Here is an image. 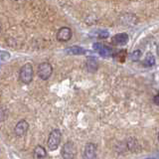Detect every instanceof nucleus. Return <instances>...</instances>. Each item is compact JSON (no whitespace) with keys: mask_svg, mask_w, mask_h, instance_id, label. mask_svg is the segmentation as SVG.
Masks as SVG:
<instances>
[{"mask_svg":"<svg viewBox=\"0 0 159 159\" xmlns=\"http://www.w3.org/2000/svg\"><path fill=\"white\" fill-rule=\"evenodd\" d=\"M33 74H34V70L32 65L30 63L25 64L21 68V70H20L19 73L20 81L23 84H30L33 80Z\"/></svg>","mask_w":159,"mask_h":159,"instance_id":"nucleus-1","label":"nucleus"},{"mask_svg":"<svg viewBox=\"0 0 159 159\" xmlns=\"http://www.w3.org/2000/svg\"><path fill=\"white\" fill-rule=\"evenodd\" d=\"M61 136H62V134L59 129H53V130L50 132L48 141H47V145L50 150H56L59 147L60 143H61Z\"/></svg>","mask_w":159,"mask_h":159,"instance_id":"nucleus-2","label":"nucleus"},{"mask_svg":"<svg viewBox=\"0 0 159 159\" xmlns=\"http://www.w3.org/2000/svg\"><path fill=\"white\" fill-rule=\"evenodd\" d=\"M52 73H53V68H52L50 63L44 62V63H41L38 66L37 74H38L39 78L44 80V81H46V80H48L50 77H51Z\"/></svg>","mask_w":159,"mask_h":159,"instance_id":"nucleus-3","label":"nucleus"},{"mask_svg":"<svg viewBox=\"0 0 159 159\" xmlns=\"http://www.w3.org/2000/svg\"><path fill=\"white\" fill-rule=\"evenodd\" d=\"M93 48L94 51H97L101 56L104 57V58H108L112 56V49H111L108 46H107V45H103L102 43H94L93 45Z\"/></svg>","mask_w":159,"mask_h":159,"instance_id":"nucleus-4","label":"nucleus"},{"mask_svg":"<svg viewBox=\"0 0 159 159\" xmlns=\"http://www.w3.org/2000/svg\"><path fill=\"white\" fill-rule=\"evenodd\" d=\"M73 37V32L69 27H62L57 32V40L60 42H68Z\"/></svg>","mask_w":159,"mask_h":159,"instance_id":"nucleus-5","label":"nucleus"},{"mask_svg":"<svg viewBox=\"0 0 159 159\" xmlns=\"http://www.w3.org/2000/svg\"><path fill=\"white\" fill-rule=\"evenodd\" d=\"M129 41V36L126 33H118L116 34L111 38V44L114 46H124Z\"/></svg>","mask_w":159,"mask_h":159,"instance_id":"nucleus-6","label":"nucleus"},{"mask_svg":"<svg viewBox=\"0 0 159 159\" xmlns=\"http://www.w3.org/2000/svg\"><path fill=\"white\" fill-rule=\"evenodd\" d=\"M28 128H29V123L25 119H22V120H20L16 124V126L14 128V132L16 134V136L21 137L25 135V133L28 131Z\"/></svg>","mask_w":159,"mask_h":159,"instance_id":"nucleus-7","label":"nucleus"},{"mask_svg":"<svg viewBox=\"0 0 159 159\" xmlns=\"http://www.w3.org/2000/svg\"><path fill=\"white\" fill-rule=\"evenodd\" d=\"M76 154V147L73 142H67L62 149V156L64 158H74Z\"/></svg>","mask_w":159,"mask_h":159,"instance_id":"nucleus-8","label":"nucleus"},{"mask_svg":"<svg viewBox=\"0 0 159 159\" xmlns=\"http://www.w3.org/2000/svg\"><path fill=\"white\" fill-rule=\"evenodd\" d=\"M84 157L88 159H93L97 157V145L94 143L89 142L84 146Z\"/></svg>","mask_w":159,"mask_h":159,"instance_id":"nucleus-9","label":"nucleus"},{"mask_svg":"<svg viewBox=\"0 0 159 159\" xmlns=\"http://www.w3.org/2000/svg\"><path fill=\"white\" fill-rule=\"evenodd\" d=\"M66 53L68 55H84V54L87 53V51L83 47L71 46V47H68L66 49Z\"/></svg>","mask_w":159,"mask_h":159,"instance_id":"nucleus-10","label":"nucleus"},{"mask_svg":"<svg viewBox=\"0 0 159 159\" xmlns=\"http://www.w3.org/2000/svg\"><path fill=\"white\" fill-rule=\"evenodd\" d=\"M34 157L35 158H43L46 157L47 153H46V149L41 145H37L34 148Z\"/></svg>","mask_w":159,"mask_h":159,"instance_id":"nucleus-11","label":"nucleus"},{"mask_svg":"<svg viewBox=\"0 0 159 159\" xmlns=\"http://www.w3.org/2000/svg\"><path fill=\"white\" fill-rule=\"evenodd\" d=\"M143 65L145 67H152L155 65V58L153 57V55L151 53H148L146 55V57L143 61Z\"/></svg>","mask_w":159,"mask_h":159,"instance_id":"nucleus-12","label":"nucleus"},{"mask_svg":"<svg viewBox=\"0 0 159 159\" xmlns=\"http://www.w3.org/2000/svg\"><path fill=\"white\" fill-rule=\"evenodd\" d=\"M129 59H130V61L132 62H137L139 60L141 59L142 57V52L140 50H135V51H133L132 53L129 54Z\"/></svg>","mask_w":159,"mask_h":159,"instance_id":"nucleus-13","label":"nucleus"},{"mask_svg":"<svg viewBox=\"0 0 159 159\" xmlns=\"http://www.w3.org/2000/svg\"><path fill=\"white\" fill-rule=\"evenodd\" d=\"M91 67H93V72L96 71L97 68H98V62L94 61L93 59H91V60H89V61H88V69L89 70V69H91Z\"/></svg>","mask_w":159,"mask_h":159,"instance_id":"nucleus-14","label":"nucleus"},{"mask_svg":"<svg viewBox=\"0 0 159 159\" xmlns=\"http://www.w3.org/2000/svg\"><path fill=\"white\" fill-rule=\"evenodd\" d=\"M10 58V54L5 52V51H1V61H6Z\"/></svg>","mask_w":159,"mask_h":159,"instance_id":"nucleus-15","label":"nucleus"},{"mask_svg":"<svg viewBox=\"0 0 159 159\" xmlns=\"http://www.w3.org/2000/svg\"><path fill=\"white\" fill-rule=\"evenodd\" d=\"M98 36L99 38H107V37H108V32L102 30V31H99V33L98 34Z\"/></svg>","mask_w":159,"mask_h":159,"instance_id":"nucleus-16","label":"nucleus"},{"mask_svg":"<svg viewBox=\"0 0 159 159\" xmlns=\"http://www.w3.org/2000/svg\"><path fill=\"white\" fill-rule=\"evenodd\" d=\"M153 102L157 104V106H159V93L157 94H155V97L153 98Z\"/></svg>","mask_w":159,"mask_h":159,"instance_id":"nucleus-17","label":"nucleus"},{"mask_svg":"<svg viewBox=\"0 0 159 159\" xmlns=\"http://www.w3.org/2000/svg\"><path fill=\"white\" fill-rule=\"evenodd\" d=\"M157 55H158V57H159V44H158V46H157Z\"/></svg>","mask_w":159,"mask_h":159,"instance_id":"nucleus-18","label":"nucleus"},{"mask_svg":"<svg viewBox=\"0 0 159 159\" xmlns=\"http://www.w3.org/2000/svg\"><path fill=\"white\" fill-rule=\"evenodd\" d=\"M157 138H158V141H159V133H158V135H157Z\"/></svg>","mask_w":159,"mask_h":159,"instance_id":"nucleus-19","label":"nucleus"},{"mask_svg":"<svg viewBox=\"0 0 159 159\" xmlns=\"http://www.w3.org/2000/svg\"><path fill=\"white\" fill-rule=\"evenodd\" d=\"M15 1H21V0H15Z\"/></svg>","mask_w":159,"mask_h":159,"instance_id":"nucleus-20","label":"nucleus"}]
</instances>
